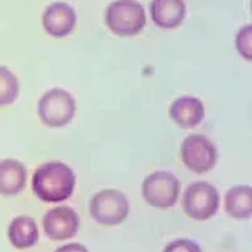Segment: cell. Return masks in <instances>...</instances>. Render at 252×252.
I'll return each instance as SVG.
<instances>
[{
  "mask_svg": "<svg viewBox=\"0 0 252 252\" xmlns=\"http://www.w3.org/2000/svg\"><path fill=\"white\" fill-rule=\"evenodd\" d=\"M74 171L67 163L49 161L37 168L32 178V190L46 204H59L68 200L75 189Z\"/></svg>",
  "mask_w": 252,
  "mask_h": 252,
  "instance_id": "obj_1",
  "label": "cell"
},
{
  "mask_svg": "<svg viewBox=\"0 0 252 252\" xmlns=\"http://www.w3.org/2000/svg\"><path fill=\"white\" fill-rule=\"evenodd\" d=\"M108 30L119 37L139 35L147 24L146 10L137 0H114L104 13Z\"/></svg>",
  "mask_w": 252,
  "mask_h": 252,
  "instance_id": "obj_2",
  "label": "cell"
},
{
  "mask_svg": "<svg viewBox=\"0 0 252 252\" xmlns=\"http://www.w3.org/2000/svg\"><path fill=\"white\" fill-rule=\"evenodd\" d=\"M75 111V98L61 88L47 90L37 103V115L49 127H64L74 119Z\"/></svg>",
  "mask_w": 252,
  "mask_h": 252,
  "instance_id": "obj_3",
  "label": "cell"
},
{
  "mask_svg": "<svg viewBox=\"0 0 252 252\" xmlns=\"http://www.w3.org/2000/svg\"><path fill=\"white\" fill-rule=\"evenodd\" d=\"M180 182L179 179L166 171H157L150 173L141 186V195L150 207L158 209L172 208L179 200Z\"/></svg>",
  "mask_w": 252,
  "mask_h": 252,
  "instance_id": "obj_4",
  "label": "cell"
},
{
  "mask_svg": "<svg viewBox=\"0 0 252 252\" xmlns=\"http://www.w3.org/2000/svg\"><path fill=\"white\" fill-rule=\"evenodd\" d=\"M220 195L215 186L207 182H195L186 189L182 200L185 214L194 220H208L216 215Z\"/></svg>",
  "mask_w": 252,
  "mask_h": 252,
  "instance_id": "obj_5",
  "label": "cell"
},
{
  "mask_svg": "<svg viewBox=\"0 0 252 252\" xmlns=\"http://www.w3.org/2000/svg\"><path fill=\"white\" fill-rule=\"evenodd\" d=\"M89 208L92 218L103 226H118L129 215L126 195L115 189H105L94 194Z\"/></svg>",
  "mask_w": 252,
  "mask_h": 252,
  "instance_id": "obj_6",
  "label": "cell"
},
{
  "mask_svg": "<svg viewBox=\"0 0 252 252\" xmlns=\"http://www.w3.org/2000/svg\"><path fill=\"white\" fill-rule=\"evenodd\" d=\"M180 157L189 171L194 173H207L215 166L218 150L207 136L194 133L182 141Z\"/></svg>",
  "mask_w": 252,
  "mask_h": 252,
  "instance_id": "obj_7",
  "label": "cell"
},
{
  "mask_svg": "<svg viewBox=\"0 0 252 252\" xmlns=\"http://www.w3.org/2000/svg\"><path fill=\"white\" fill-rule=\"evenodd\" d=\"M79 215L69 207L53 208L43 216V229L47 237L54 241L72 238L79 230Z\"/></svg>",
  "mask_w": 252,
  "mask_h": 252,
  "instance_id": "obj_8",
  "label": "cell"
},
{
  "mask_svg": "<svg viewBox=\"0 0 252 252\" xmlns=\"http://www.w3.org/2000/svg\"><path fill=\"white\" fill-rule=\"evenodd\" d=\"M76 13L65 1H54L49 4L42 15L45 31L53 37L68 36L76 25Z\"/></svg>",
  "mask_w": 252,
  "mask_h": 252,
  "instance_id": "obj_9",
  "label": "cell"
},
{
  "mask_svg": "<svg viewBox=\"0 0 252 252\" xmlns=\"http://www.w3.org/2000/svg\"><path fill=\"white\" fill-rule=\"evenodd\" d=\"M169 117L179 127L193 129L202 122L205 117V108L197 97H179L169 107Z\"/></svg>",
  "mask_w": 252,
  "mask_h": 252,
  "instance_id": "obj_10",
  "label": "cell"
},
{
  "mask_svg": "<svg viewBox=\"0 0 252 252\" xmlns=\"http://www.w3.org/2000/svg\"><path fill=\"white\" fill-rule=\"evenodd\" d=\"M150 15L162 30H175L186 17L185 0H151Z\"/></svg>",
  "mask_w": 252,
  "mask_h": 252,
  "instance_id": "obj_11",
  "label": "cell"
},
{
  "mask_svg": "<svg viewBox=\"0 0 252 252\" xmlns=\"http://www.w3.org/2000/svg\"><path fill=\"white\" fill-rule=\"evenodd\" d=\"M27 183V168L23 162L7 158L0 161V195H17Z\"/></svg>",
  "mask_w": 252,
  "mask_h": 252,
  "instance_id": "obj_12",
  "label": "cell"
},
{
  "mask_svg": "<svg viewBox=\"0 0 252 252\" xmlns=\"http://www.w3.org/2000/svg\"><path fill=\"white\" fill-rule=\"evenodd\" d=\"M8 240L17 250H27L37 243L39 230L36 222L30 216H17L14 218L7 231Z\"/></svg>",
  "mask_w": 252,
  "mask_h": 252,
  "instance_id": "obj_13",
  "label": "cell"
},
{
  "mask_svg": "<svg viewBox=\"0 0 252 252\" xmlns=\"http://www.w3.org/2000/svg\"><path fill=\"white\" fill-rule=\"evenodd\" d=\"M224 209L234 219H250L252 214V190L250 186H234L224 195Z\"/></svg>",
  "mask_w": 252,
  "mask_h": 252,
  "instance_id": "obj_14",
  "label": "cell"
},
{
  "mask_svg": "<svg viewBox=\"0 0 252 252\" xmlns=\"http://www.w3.org/2000/svg\"><path fill=\"white\" fill-rule=\"evenodd\" d=\"M20 94L18 79L7 67L0 65V107L10 105Z\"/></svg>",
  "mask_w": 252,
  "mask_h": 252,
  "instance_id": "obj_15",
  "label": "cell"
},
{
  "mask_svg": "<svg viewBox=\"0 0 252 252\" xmlns=\"http://www.w3.org/2000/svg\"><path fill=\"white\" fill-rule=\"evenodd\" d=\"M252 27L245 25L238 31L236 35V49L241 54V57L247 61H251L252 59Z\"/></svg>",
  "mask_w": 252,
  "mask_h": 252,
  "instance_id": "obj_16",
  "label": "cell"
},
{
  "mask_svg": "<svg viewBox=\"0 0 252 252\" xmlns=\"http://www.w3.org/2000/svg\"><path fill=\"white\" fill-rule=\"evenodd\" d=\"M163 252H201L200 245L187 238L175 240L163 248Z\"/></svg>",
  "mask_w": 252,
  "mask_h": 252,
  "instance_id": "obj_17",
  "label": "cell"
},
{
  "mask_svg": "<svg viewBox=\"0 0 252 252\" xmlns=\"http://www.w3.org/2000/svg\"><path fill=\"white\" fill-rule=\"evenodd\" d=\"M54 252H89L88 248L83 244H79V243H71V244L63 245L57 248Z\"/></svg>",
  "mask_w": 252,
  "mask_h": 252,
  "instance_id": "obj_18",
  "label": "cell"
}]
</instances>
